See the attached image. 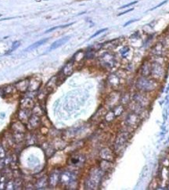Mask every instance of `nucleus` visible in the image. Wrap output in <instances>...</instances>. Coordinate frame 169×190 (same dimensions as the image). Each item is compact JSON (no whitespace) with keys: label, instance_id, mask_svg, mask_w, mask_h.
Returning a JSON list of instances; mask_svg holds the SVG:
<instances>
[{"label":"nucleus","instance_id":"1","mask_svg":"<svg viewBox=\"0 0 169 190\" xmlns=\"http://www.w3.org/2000/svg\"><path fill=\"white\" fill-rule=\"evenodd\" d=\"M70 38V36H65L64 38H61L60 39H59L57 41H54L51 46H50V48H49V51L50 50H53V49H57L59 48V47H60L62 46L63 45H64L65 43L67 42L68 41H69V39Z\"/></svg>","mask_w":169,"mask_h":190},{"label":"nucleus","instance_id":"2","mask_svg":"<svg viewBox=\"0 0 169 190\" xmlns=\"http://www.w3.org/2000/svg\"><path fill=\"white\" fill-rule=\"evenodd\" d=\"M74 69H73V63H68L65 65V67L63 68L62 72L65 76H70L73 73Z\"/></svg>","mask_w":169,"mask_h":190},{"label":"nucleus","instance_id":"3","mask_svg":"<svg viewBox=\"0 0 169 190\" xmlns=\"http://www.w3.org/2000/svg\"><path fill=\"white\" fill-rule=\"evenodd\" d=\"M48 40H49V38H43V39H41V40H40V41H36V42H35L34 44H32L31 46H30L29 47H28L26 50L36 49V48H38V47H39V46H42L43 44H45Z\"/></svg>","mask_w":169,"mask_h":190},{"label":"nucleus","instance_id":"4","mask_svg":"<svg viewBox=\"0 0 169 190\" xmlns=\"http://www.w3.org/2000/svg\"><path fill=\"white\" fill-rule=\"evenodd\" d=\"M74 23H68V24H65V25H60V26H56V27H53V28L49 29V30H47L45 33H49V32H51L52 31L56 30V29H58V28H67V27H69L71 24H73Z\"/></svg>","mask_w":169,"mask_h":190},{"label":"nucleus","instance_id":"5","mask_svg":"<svg viewBox=\"0 0 169 190\" xmlns=\"http://www.w3.org/2000/svg\"><path fill=\"white\" fill-rule=\"evenodd\" d=\"M106 30H107V28H103V29H101V30L98 31H97V32H96V33H95L94 35H92V36L89 38V39H92V38H95V37H96L97 35H99V34L103 33V31H106Z\"/></svg>","mask_w":169,"mask_h":190},{"label":"nucleus","instance_id":"6","mask_svg":"<svg viewBox=\"0 0 169 190\" xmlns=\"http://www.w3.org/2000/svg\"><path fill=\"white\" fill-rule=\"evenodd\" d=\"M20 41H15V42H14L13 44V47H12V48L10 49V52H12V51H13L14 49H16L17 47H19L20 46Z\"/></svg>","mask_w":169,"mask_h":190},{"label":"nucleus","instance_id":"7","mask_svg":"<svg viewBox=\"0 0 169 190\" xmlns=\"http://www.w3.org/2000/svg\"><path fill=\"white\" fill-rule=\"evenodd\" d=\"M138 2V1L137 0H135V1H134V2H130V3H128V4H126V5H124V6H121V7H120L119 9L120 10H121V9H124V8H127V7H128V6H133V5H135V4H136Z\"/></svg>","mask_w":169,"mask_h":190},{"label":"nucleus","instance_id":"8","mask_svg":"<svg viewBox=\"0 0 169 190\" xmlns=\"http://www.w3.org/2000/svg\"><path fill=\"white\" fill-rule=\"evenodd\" d=\"M5 155H6V153H5V150L3 149V147L0 145V158H3Z\"/></svg>","mask_w":169,"mask_h":190},{"label":"nucleus","instance_id":"9","mask_svg":"<svg viewBox=\"0 0 169 190\" xmlns=\"http://www.w3.org/2000/svg\"><path fill=\"white\" fill-rule=\"evenodd\" d=\"M168 2V0H165V1H164V2H161V3L160 4H158V5H157L156 6H154L153 8H152V9H150V10H156L157 8H159V7H161L162 5H164V4H165L166 2Z\"/></svg>","mask_w":169,"mask_h":190},{"label":"nucleus","instance_id":"10","mask_svg":"<svg viewBox=\"0 0 169 190\" xmlns=\"http://www.w3.org/2000/svg\"><path fill=\"white\" fill-rule=\"evenodd\" d=\"M138 20V19H134V20H129V21H128L127 23H125L124 24V27H126V26H128V25H129L130 23H134V22H135V21H137Z\"/></svg>","mask_w":169,"mask_h":190},{"label":"nucleus","instance_id":"11","mask_svg":"<svg viewBox=\"0 0 169 190\" xmlns=\"http://www.w3.org/2000/svg\"><path fill=\"white\" fill-rule=\"evenodd\" d=\"M133 10H134V9H133V8H132V9H129V10H126V11H124V12H122V13H119V14H118V16H121V15H123V14H125V13H128V12H131V11H132Z\"/></svg>","mask_w":169,"mask_h":190}]
</instances>
